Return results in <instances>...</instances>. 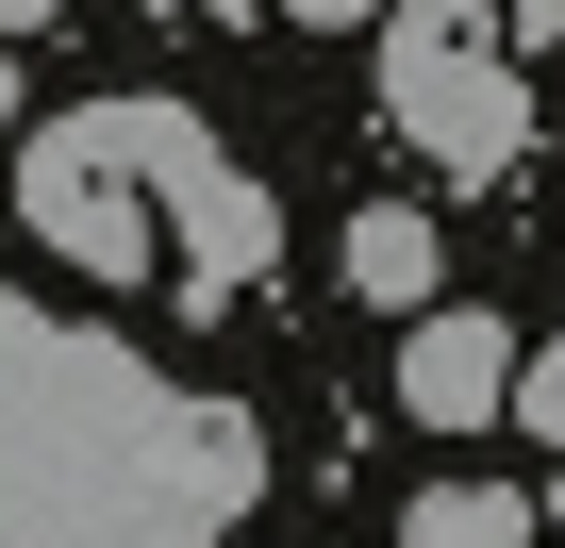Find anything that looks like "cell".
<instances>
[{
	"instance_id": "cell-1",
	"label": "cell",
	"mask_w": 565,
	"mask_h": 548,
	"mask_svg": "<svg viewBox=\"0 0 565 548\" xmlns=\"http://www.w3.org/2000/svg\"><path fill=\"white\" fill-rule=\"evenodd\" d=\"M383 117L433 183H499L532 150V100H515V51L482 34V0H399L383 18Z\"/></svg>"
},
{
	"instance_id": "cell-2",
	"label": "cell",
	"mask_w": 565,
	"mask_h": 548,
	"mask_svg": "<svg viewBox=\"0 0 565 548\" xmlns=\"http://www.w3.org/2000/svg\"><path fill=\"white\" fill-rule=\"evenodd\" d=\"M18 216H34L67 266L134 283L150 233H183V216H167V166H150V100H84V117H51V133L18 150Z\"/></svg>"
},
{
	"instance_id": "cell-3",
	"label": "cell",
	"mask_w": 565,
	"mask_h": 548,
	"mask_svg": "<svg viewBox=\"0 0 565 548\" xmlns=\"http://www.w3.org/2000/svg\"><path fill=\"white\" fill-rule=\"evenodd\" d=\"M515 383H532L515 333L466 316V300H433V316L399 333V416H416V432H482V416H515Z\"/></svg>"
},
{
	"instance_id": "cell-4",
	"label": "cell",
	"mask_w": 565,
	"mask_h": 548,
	"mask_svg": "<svg viewBox=\"0 0 565 548\" xmlns=\"http://www.w3.org/2000/svg\"><path fill=\"white\" fill-rule=\"evenodd\" d=\"M350 300L433 316V216H416V200H366V216H350Z\"/></svg>"
},
{
	"instance_id": "cell-5",
	"label": "cell",
	"mask_w": 565,
	"mask_h": 548,
	"mask_svg": "<svg viewBox=\"0 0 565 548\" xmlns=\"http://www.w3.org/2000/svg\"><path fill=\"white\" fill-rule=\"evenodd\" d=\"M515 531H532L515 482H416L399 498V548H515Z\"/></svg>"
},
{
	"instance_id": "cell-6",
	"label": "cell",
	"mask_w": 565,
	"mask_h": 548,
	"mask_svg": "<svg viewBox=\"0 0 565 548\" xmlns=\"http://www.w3.org/2000/svg\"><path fill=\"white\" fill-rule=\"evenodd\" d=\"M515 416H532V432H565V350H548V366L515 383Z\"/></svg>"
},
{
	"instance_id": "cell-7",
	"label": "cell",
	"mask_w": 565,
	"mask_h": 548,
	"mask_svg": "<svg viewBox=\"0 0 565 548\" xmlns=\"http://www.w3.org/2000/svg\"><path fill=\"white\" fill-rule=\"evenodd\" d=\"M282 18H300V34H350V18H383V0H282Z\"/></svg>"
},
{
	"instance_id": "cell-8",
	"label": "cell",
	"mask_w": 565,
	"mask_h": 548,
	"mask_svg": "<svg viewBox=\"0 0 565 548\" xmlns=\"http://www.w3.org/2000/svg\"><path fill=\"white\" fill-rule=\"evenodd\" d=\"M51 18H67V0H0V51H18V34H51Z\"/></svg>"
},
{
	"instance_id": "cell-9",
	"label": "cell",
	"mask_w": 565,
	"mask_h": 548,
	"mask_svg": "<svg viewBox=\"0 0 565 548\" xmlns=\"http://www.w3.org/2000/svg\"><path fill=\"white\" fill-rule=\"evenodd\" d=\"M150 18H249V0H150Z\"/></svg>"
},
{
	"instance_id": "cell-10",
	"label": "cell",
	"mask_w": 565,
	"mask_h": 548,
	"mask_svg": "<svg viewBox=\"0 0 565 548\" xmlns=\"http://www.w3.org/2000/svg\"><path fill=\"white\" fill-rule=\"evenodd\" d=\"M0 133H18V51H0Z\"/></svg>"
}]
</instances>
